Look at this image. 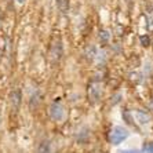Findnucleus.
Here are the masks:
<instances>
[{
  "label": "nucleus",
  "instance_id": "f257e3e1",
  "mask_svg": "<svg viewBox=\"0 0 153 153\" xmlns=\"http://www.w3.org/2000/svg\"><path fill=\"white\" fill-rule=\"evenodd\" d=\"M128 135H130V132H128L127 128L121 127V126H116V127L112 130V132H111V142H112V145H114V146L120 145L124 139L128 138Z\"/></svg>",
  "mask_w": 153,
  "mask_h": 153
},
{
  "label": "nucleus",
  "instance_id": "f03ea898",
  "mask_svg": "<svg viewBox=\"0 0 153 153\" xmlns=\"http://www.w3.org/2000/svg\"><path fill=\"white\" fill-rule=\"evenodd\" d=\"M101 94H102V87H101V83L98 82H93L88 85V98L93 102H97V101L101 98Z\"/></svg>",
  "mask_w": 153,
  "mask_h": 153
},
{
  "label": "nucleus",
  "instance_id": "7ed1b4c3",
  "mask_svg": "<svg viewBox=\"0 0 153 153\" xmlns=\"http://www.w3.org/2000/svg\"><path fill=\"white\" fill-rule=\"evenodd\" d=\"M50 114L54 120H57V121L62 120V119H64V114H65L64 106H62L59 102H57V101L53 102V105L50 106Z\"/></svg>",
  "mask_w": 153,
  "mask_h": 153
},
{
  "label": "nucleus",
  "instance_id": "20e7f679",
  "mask_svg": "<svg viewBox=\"0 0 153 153\" xmlns=\"http://www.w3.org/2000/svg\"><path fill=\"white\" fill-rule=\"evenodd\" d=\"M62 54H64V51H62V43H61V40H57L53 44V47H51V53H50L53 62L59 61L62 58Z\"/></svg>",
  "mask_w": 153,
  "mask_h": 153
},
{
  "label": "nucleus",
  "instance_id": "39448f33",
  "mask_svg": "<svg viewBox=\"0 0 153 153\" xmlns=\"http://www.w3.org/2000/svg\"><path fill=\"white\" fill-rule=\"evenodd\" d=\"M21 100H22V97H21V90L15 88L14 91L11 93V95H10L11 106H13V109H14V111H17L18 108H19V105H21Z\"/></svg>",
  "mask_w": 153,
  "mask_h": 153
},
{
  "label": "nucleus",
  "instance_id": "423d86ee",
  "mask_svg": "<svg viewBox=\"0 0 153 153\" xmlns=\"http://www.w3.org/2000/svg\"><path fill=\"white\" fill-rule=\"evenodd\" d=\"M135 117L141 124H148V123L150 121V116L148 113H145V112H142V111H137L135 112Z\"/></svg>",
  "mask_w": 153,
  "mask_h": 153
},
{
  "label": "nucleus",
  "instance_id": "0eeeda50",
  "mask_svg": "<svg viewBox=\"0 0 153 153\" xmlns=\"http://www.w3.org/2000/svg\"><path fill=\"white\" fill-rule=\"evenodd\" d=\"M39 153H50V142L48 141H43L39 145Z\"/></svg>",
  "mask_w": 153,
  "mask_h": 153
},
{
  "label": "nucleus",
  "instance_id": "6e6552de",
  "mask_svg": "<svg viewBox=\"0 0 153 153\" xmlns=\"http://www.w3.org/2000/svg\"><path fill=\"white\" fill-rule=\"evenodd\" d=\"M57 6H58V8L65 14V13L68 11V7H69L68 0H57Z\"/></svg>",
  "mask_w": 153,
  "mask_h": 153
},
{
  "label": "nucleus",
  "instance_id": "1a4fd4ad",
  "mask_svg": "<svg viewBox=\"0 0 153 153\" xmlns=\"http://www.w3.org/2000/svg\"><path fill=\"white\" fill-rule=\"evenodd\" d=\"M87 57H88L90 59H93V58L95 57V47H90L88 50H87Z\"/></svg>",
  "mask_w": 153,
  "mask_h": 153
},
{
  "label": "nucleus",
  "instance_id": "9d476101",
  "mask_svg": "<svg viewBox=\"0 0 153 153\" xmlns=\"http://www.w3.org/2000/svg\"><path fill=\"white\" fill-rule=\"evenodd\" d=\"M100 39L102 40V42H106V40L109 39V33H108L106 30H102V32L100 33Z\"/></svg>",
  "mask_w": 153,
  "mask_h": 153
},
{
  "label": "nucleus",
  "instance_id": "9b49d317",
  "mask_svg": "<svg viewBox=\"0 0 153 153\" xmlns=\"http://www.w3.org/2000/svg\"><path fill=\"white\" fill-rule=\"evenodd\" d=\"M143 152H145V153H153V145L146 143V145L143 146Z\"/></svg>",
  "mask_w": 153,
  "mask_h": 153
},
{
  "label": "nucleus",
  "instance_id": "f8f14e48",
  "mask_svg": "<svg viewBox=\"0 0 153 153\" xmlns=\"http://www.w3.org/2000/svg\"><path fill=\"white\" fill-rule=\"evenodd\" d=\"M141 43H142L143 46H148V44H149V37H148V36H142V37H141Z\"/></svg>",
  "mask_w": 153,
  "mask_h": 153
},
{
  "label": "nucleus",
  "instance_id": "ddd939ff",
  "mask_svg": "<svg viewBox=\"0 0 153 153\" xmlns=\"http://www.w3.org/2000/svg\"><path fill=\"white\" fill-rule=\"evenodd\" d=\"M120 153H141L139 150H135V149H126V150H121Z\"/></svg>",
  "mask_w": 153,
  "mask_h": 153
},
{
  "label": "nucleus",
  "instance_id": "4468645a",
  "mask_svg": "<svg viewBox=\"0 0 153 153\" xmlns=\"http://www.w3.org/2000/svg\"><path fill=\"white\" fill-rule=\"evenodd\" d=\"M18 3H24V0H18Z\"/></svg>",
  "mask_w": 153,
  "mask_h": 153
}]
</instances>
